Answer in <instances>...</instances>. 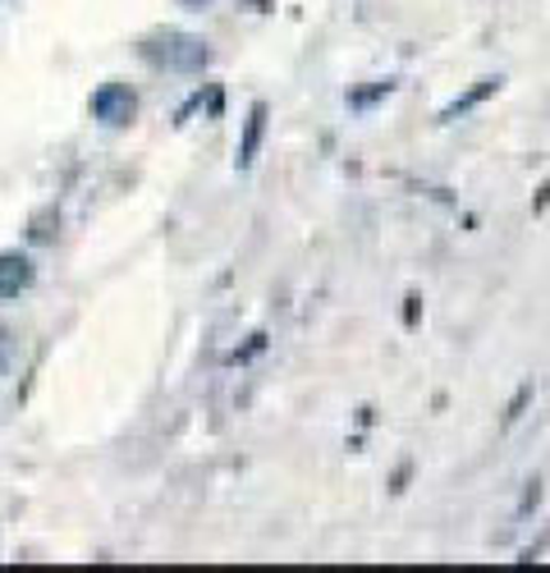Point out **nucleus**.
I'll return each instance as SVG.
<instances>
[{"label": "nucleus", "mask_w": 550, "mask_h": 573, "mask_svg": "<svg viewBox=\"0 0 550 573\" xmlns=\"http://www.w3.org/2000/svg\"><path fill=\"white\" fill-rule=\"evenodd\" d=\"M138 51H142L147 65H157L166 74H202L211 65L207 42L193 38V33H174V28H166V33H157V38H147Z\"/></svg>", "instance_id": "nucleus-1"}, {"label": "nucleus", "mask_w": 550, "mask_h": 573, "mask_svg": "<svg viewBox=\"0 0 550 573\" xmlns=\"http://www.w3.org/2000/svg\"><path fill=\"white\" fill-rule=\"evenodd\" d=\"M92 115H97L106 129H125L129 119L138 115L134 87H129V83H106V87H97V93H92Z\"/></svg>", "instance_id": "nucleus-2"}, {"label": "nucleus", "mask_w": 550, "mask_h": 573, "mask_svg": "<svg viewBox=\"0 0 550 573\" xmlns=\"http://www.w3.org/2000/svg\"><path fill=\"white\" fill-rule=\"evenodd\" d=\"M33 262H28L23 253H0V304H14L19 294L33 289Z\"/></svg>", "instance_id": "nucleus-3"}, {"label": "nucleus", "mask_w": 550, "mask_h": 573, "mask_svg": "<svg viewBox=\"0 0 550 573\" xmlns=\"http://www.w3.org/2000/svg\"><path fill=\"white\" fill-rule=\"evenodd\" d=\"M266 119H271L266 102H253V106H248V119H243V138H239V170H248V166L257 161L262 138H266Z\"/></svg>", "instance_id": "nucleus-4"}, {"label": "nucleus", "mask_w": 550, "mask_h": 573, "mask_svg": "<svg viewBox=\"0 0 550 573\" xmlns=\"http://www.w3.org/2000/svg\"><path fill=\"white\" fill-rule=\"evenodd\" d=\"M496 93H500V78H477L464 97H454V102L441 110V125H454V119H464L468 110H477L486 97H496Z\"/></svg>", "instance_id": "nucleus-5"}, {"label": "nucleus", "mask_w": 550, "mask_h": 573, "mask_svg": "<svg viewBox=\"0 0 550 573\" xmlns=\"http://www.w3.org/2000/svg\"><path fill=\"white\" fill-rule=\"evenodd\" d=\"M394 93V78H385V83H377V87H367V93H349V106L353 110H367L372 102H381V97H390Z\"/></svg>", "instance_id": "nucleus-6"}, {"label": "nucleus", "mask_w": 550, "mask_h": 573, "mask_svg": "<svg viewBox=\"0 0 550 573\" xmlns=\"http://www.w3.org/2000/svg\"><path fill=\"white\" fill-rule=\"evenodd\" d=\"M532 400V385H523V390H518V395H514V404H509V413H505V422H514L518 413H523V404Z\"/></svg>", "instance_id": "nucleus-7"}, {"label": "nucleus", "mask_w": 550, "mask_h": 573, "mask_svg": "<svg viewBox=\"0 0 550 573\" xmlns=\"http://www.w3.org/2000/svg\"><path fill=\"white\" fill-rule=\"evenodd\" d=\"M10 363V330H0V368Z\"/></svg>", "instance_id": "nucleus-8"}, {"label": "nucleus", "mask_w": 550, "mask_h": 573, "mask_svg": "<svg viewBox=\"0 0 550 573\" xmlns=\"http://www.w3.org/2000/svg\"><path fill=\"white\" fill-rule=\"evenodd\" d=\"M183 10H207V6H216V0H179Z\"/></svg>", "instance_id": "nucleus-9"}]
</instances>
